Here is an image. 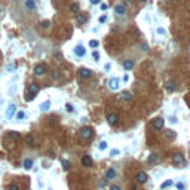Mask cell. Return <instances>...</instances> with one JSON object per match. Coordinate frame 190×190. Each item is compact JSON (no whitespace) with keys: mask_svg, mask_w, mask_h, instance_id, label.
Returning <instances> with one entry per match:
<instances>
[{"mask_svg":"<svg viewBox=\"0 0 190 190\" xmlns=\"http://www.w3.org/2000/svg\"><path fill=\"white\" fill-rule=\"evenodd\" d=\"M92 134H94V129L91 128V126H85V128H82V129H80V132H79V135H80V138H82V140H89L91 137H92Z\"/></svg>","mask_w":190,"mask_h":190,"instance_id":"obj_1","label":"cell"},{"mask_svg":"<svg viewBox=\"0 0 190 190\" xmlns=\"http://www.w3.org/2000/svg\"><path fill=\"white\" fill-rule=\"evenodd\" d=\"M34 74L37 77L45 76V74H46V65H45V64H37L36 67H34Z\"/></svg>","mask_w":190,"mask_h":190,"instance_id":"obj_2","label":"cell"},{"mask_svg":"<svg viewBox=\"0 0 190 190\" xmlns=\"http://www.w3.org/2000/svg\"><path fill=\"white\" fill-rule=\"evenodd\" d=\"M135 180H137V183H140V184H146V183L149 181V175H147L146 172H143V171H140L138 174H137V177H135Z\"/></svg>","mask_w":190,"mask_h":190,"instance_id":"obj_3","label":"cell"},{"mask_svg":"<svg viewBox=\"0 0 190 190\" xmlns=\"http://www.w3.org/2000/svg\"><path fill=\"white\" fill-rule=\"evenodd\" d=\"M184 156L180 154V153H175L172 156V163H175V165H184Z\"/></svg>","mask_w":190,"mask_h":190,"instance_id":"obj_4","label":"cell"},{"mask_svg":"<svg viewBox=\"0 0 190 190\" xmlns=\"http://www.w3.org/2000/svg\"><path fill=\"white\" fill-rule=\"evenodd\" d=\"M107 122H108V125L114 126L116 123L119 122V116H117L116 113H110V114H107Z\"/></svg>","mask_w":190,"mask_h":190,"instance_id":"obj_5","label":"cell"},{"mask_svg":"<svg viewBox=\"0 0 190 190\" xmlns=\"http://www.w3.org/2000/svg\"><path fill=\"white\" fill-rule=\"evenodd\" d=\"M82 165H83V166H86V168H91V166L94 165L92 158H91L89 154H85L83 158H82Z\"/></svg>","mask_w":190,"mask_h":190,"instance_id":"obj_6","label":"cell"},{"mask_svg":"<svg viewBox=\"0 0 190 190\" xmlns=\"http://www.w3.org/2000/svg\"><path fill=\"white\" fill-rule=\"evenodd\" d=\"M79 76L82 77V79H88V77L92 76V70H89V68H80L79 70Z\"/></svg>","mask_w":190,"mask_h":190,"instance_id":"obj_7","label":"cell"},{"mask_svg":"<svg viewBox=\"0 0 190 190\" xmlns=\"http://www.w3.org/2000/svg\"><path fill=\"white\" fill-rule=\"evenodd\" d=\"M15 111H16V106L15 104H11L8 107V110H6V117H8V119H12L14 114H15Z\"/></svg>","mask_w":190,"mask_h":190,"instance_id":"obj_8","label":"cell"},{"mask_svg":"<svg viewBox=\"0 0 190 190\" xmlns=\"http://www.w3.org/2000/svg\"><path fill=\"white\" fill-rule=\"evenodd\" d=\"M114 12H116V15H125V12H126V8H125V5H116L114 6Z\"/></svg>","mask_w":190,"mask_h":190,"instance_id":"obj_9","label":"cell"},{"mask_svg":"<svg viewBox=\"0 0 190 190\" xmlns=\"http://www.w3.org/2000/svg\"><path fill=\"white\" fill-rule=\"evenodd\" d=\"M163 123H165V122H163L162 117H156V119L153 120V128L154 129H162L163 128Z\"/></svg>","mask_w":190,"mask_h":190,"instance_id":"obj_10","label":"cell"},{"mask_svg":"<svg viewBox=\"0 0 190 190\" xmlns=\"http://www.w3.org/2000/svg\"><path fill=\"white\" fill-rule=\"evenodd\" d=\"M74 54L77 57H85L86 55V49H85L83 46H80V45H77V46L74 48Z\"/></svg>","mask_w":190,"mask_h":190,"instance_id":"obj_11","label":"cell"},{"mask_svg":"<svg viewBox=\"0 0 190 190\" xmlns=\"http://www.w3.org/2000/svg\"><path fill=\"white\" fill-rule=\"evenodd\" d=\"M39 91H40V86H39L37 83H30V88H28V92H30V94L36 95Z\"/></svg>","mask_w":190,"mask_h":190,"instance_id":"obj_12","label":"cell"},{"mask_svg":"<svg viewBox=\"0 0 190 190\" xmlns=\"http://www.w3.org/2000/svg\"><path fill=\"white\" fill-rule=\"evenodd\" d=\"M120 97H122V100H123V101H126V103L132 101V94H131L129 91H123Z\"/></svg>","mask_w":190,"mask_h":190,"instance_id":"obj_13","label":"cell"},{"mask_svg":"<svg viewBox=\"0 0 190 190\" xmlns=\"http://www.w3.org/2000/svg\"><path fill=\"white\" fill-rule=\"evenodd\" d=\"M76 21H77V24H80V25H82V24H85V22L88 21V16L85 15V14H77Z\"/></svg>","mask_w":190,"mask_h":190,"instance_id":"obj_14","label":"cell"},{"mask_svg":"<svg viewBox=\"0 0 190 190\" xmlns=\"http://www.w3.org/2000/svg\"><path fill=\"white\" fill-rule=\"evenodd\" d=\"M114 177H116L114 168H108V169H107V172H106V178H107V180H113Z\"/></svg>","mask_w":190,"mask_h":190,"instance_id":"obj_15","label":"cell"},{"mask_svg":"<svg viewBox=\"0 0 190 190\" xmlns=\"http://www.w3.org/2000/svg\"><path fill=\"white\" fill-rule=\"evenodd\" d=\"M25 8L28 11H34L36 9V2L34 0H25Z\"/></svg>","mask_w":190,"mask_h":190,"instance_id":"obj_16","label":"cell"},{"mask_svg":"<svg viewBox=\"0 0 190 190\" xmlns=\"http://www.w3.org/2000/svg\"><path fill=\"white\" fill-rule=\"evenodd\" d=\"M108 86L113 89V91L119 89V80H117V79H111V80L108 82Z\"/></svg>","mask_w":190,"mask_h":190,"instance_id":"obj_17","label":"cell"},{"mask_svg":"<svg viewBox=\"0 0 190 190\" xmlns=\"http://www.w3.org/2000/svg\"><path fill=\"white\" fill-rule=\"evenodd\" d=\"M79 9H80V6H79V3H71L70 5V12H73V14H79Z\"/></svg>","mask_w":190,"mask_h":190,"instance_id":"obj_18","label":"cell"},{"mask_svg":"<svg viewBox=\"0 0 190 190\" xmlns=\"http://www.w3.org/2000/svg\"><path fill=\"white\" fill-rule=\"evenodd\" d=\"M132 67H134V61H131V60H125V61H123V68H125V70L129 71Z\"/></svg>","mask_w":190,"mask_h":190,"instance_id":"obj_19","label":"cell"},{"mask_svg":"<svg viewBox=\"0 0 190 190\" xmlns=\"http://www.w3.org/2000/svg\"><path fill=\"white\" fill-rule=\"evenodd\" d=\"M22 166H24V169H31V166H33V159H25L24 160V163H22Z\"/></svg>","mask_w":190,"mask_h":190,"instance_id":"obj_20","label":"cell"},{"mask_svg":"<svg viewBox=\"0 0 190 190\" xmlns=\"http://www.w3.org/2000/svg\"><path fill=\"white\" fill-rule=\"evenodd\" d=\"M147 162H149V163H156V162H159V156H158V154H154V153H153V154H150V156H149V159H147Z\"/></svg>","mask_w":190,"mask_h":190,"instance_id":"obj_21","label":"cell"},{"mask_svg":"<svg viewBox=\"0 0 190 190\" xmlns=\"http://www.w3.org/2000/svg\"><path fill=\"white\" fill-rule=\"evenodd\" d=\"M165 137H166V138H169V140H174L175 138V132H174L172 129H166L165 131Z\"/></svg>","mask_w":190,"mask_h":190,"instance_id":"obj_22","label":"cell"},{"mask_svg":"<svg viewBox=\"0 0 190 190\" xmlns=\"http://www.w3.org/2000/svg\"><path fill=\"white\" fill-rule=\"evenodd\" d=\"M49 107H51V101H45V103L40 104V110H42V111H48Z\"/></svg>","mask_w":190,"mask_h":190,"instance_id":"obj_23","label":"cell"},{"mask_svg":"<svg viewBox=\"0 0 190 190\" xmlns=\"http://www.w3.org/2000/svg\"><path fill=\"white\" fill-rule=\"evenodd\" d=\"M165 88H166L168 91H175V83H174L172 80H169V82H166Z\"/></svg>","mask_w":190,"mask_h":190,"instance_id":"obj_24","label":"cell"},{"mask_svg":"<svg viewBox=\"0 0 190 190\" xmlns=\"http://www.w3.org/2000/svg\"><path fill=\"white\" fill-rule=\"evenodd\" d=\"M15 116H16V119H18V120L25 119V113H24V111H15Z\"/></svg>","mask_w":190,"mask_h":190,"instance_id":"obj_25","label":"cell"},{"mask_svg":"<svg viewBox=\"0 0 190 190\" xmlns=\"http://www.w3.org/2000/svg\"><path fill=\"white\" fill-rule=\"evenodd\" d=\"M169 186H172V180L163 181V183H162V186H160V189H166V187H169Z\"/></svg>","mask_w":190,"mask_h":190,"instance_id":"obj_26","label":"cell"},{"mask_svg":"<svg viewBox=\"0 0 190 190\" xmlns=\"http://www.w3.org/2000/svg\"><path fill=\"white\" fill-rule=\"evenodd\" d=\"M25 141H27L28 146H33V144H34V138H33V135H27V137H25Z\"/></svg>","mask_w":190,"mask_h":190,"instance_id":"obj_27","label":"cell"},{"mask_svg":"<svg viewBox=\"0 0 190 190\" xmlns=\"http://www.w3.org/2000/svg\"><path fill=\"white\" fill-rule=\"evenodd\" d=\"M51 76H52V79H60V73H58V70H52Z\"/></svg>","mask_w":190,"mask_h":190,"instance_id":"obj_28","label":"cell"},{"mask_svg":"<svg viewBox=\"0 0 190 190\" xmlns=\"http://www.w3.org/2000/svg\"><path fill=\"white\" fill-rule=\"evenodd\" d=\"M8 190H19V186L15 184V183H11V184L8 186Z\"/></svg>","mask_w":190,"mask_h":190,"instance_id":"obj_29","label":"cell"},{"mask_svg":"<svg viewBox=\"0 0 190 190\" xmlns=\"http://www.w3.org/2000/svg\"><path fill=\"white\" fill-rule=\"evenodd\" d=\"M9 137H12L14 140H18V138H19V134L15 132V131H11V132H9Z\"/></svg>","mask_w":190,"mask_h":190,"instance_id":"obj_30","label":"cell"},{"mask_svg":"<svg viewBox=\"0 0 190 190\" xmlns=\"http://www.w3.org/2000/svg\"><path fill=\"white\" fill-rule=\"evenodd\" d=\"M34 98H36V95H33V94L27 92V97H25V101H33Z\"/></svg>","mask_w":190,"mask_h":190,"instance_id":"obj_31","label":"cell"},{"mask_svg":"<svg viewBox=\"0 0 190 190\" xmlns=\"http://www.w3.org/2000/svg\"><path fill=\"white\" fill-rule=\"evenodd\" d=\"M62 166H64L65 171H68V169H70V162L68 160H62Z\"/></svg>","mask_w":190,"mask_h":190,"instance_id":"obj_32","label":"cell"},{"mask_svg":"<svg viewBox=\"0 0 190 190\" xmlns=\"http://www.w3.org/2000/svg\"><path fill=\"white\" fill-rule=\"evenodd\" d=\"M98 149H100V150H106V149H107V143H106V141H101L100 146H98Z\"/></svg>","mask_w":190,"mask_h":190,"instance_id":"obj_33","label":"cell"},{"mask_svg":"<svg viewBox=\"0 0 190 190\" xmlns=\"http://www.w3.org/2000/svg\"><path fill=\"white\" fill-rule=\"evenodd\" d=\"M98 45H100V43H98V40H89V46L91 48H97Z\"/></svg>","mask_w":190,"mask_h":190,"instance_id":"obj_34","label":"cell"},{"mask_svg":"<svg viewBox=\"0 0 190 190\" xmlns=\"http://www.w3.org/2000/svg\"><path fill=\"white\" fill-rule=\"evenodd\" d=\"M40 25L43 28H49V25H51V21H42L40 22Z\"/></svg>","mask_w":190,"mask_h":190,"instance_id":"obj_35","label":"cell"},{"mask_svg":"<svg viewBox=\"0 0 190 190\" xmlns=\"http://www.w3.org/2000/svg\"><path fill=\"white\" fill-rule=\"evenodd\" d=\"M184 183H177V190H184Z\"/></svg>","mask_w":190,"mask_h":190,"instance_id":"obj_36","label":"cell"},{"mask_svg":"<svg viewBox=\"0 0 190 190\" xmlns=\"http://www.w3.org/2000/svg\"><path fill=\"white\" fill-rule=\"evenodd\" d=\"M65 108H67V111H70V113H71V111H74V107L71 106V104H65Z\"/></svg>","mask_w":190,"mask_h":190,"instance_id":"obj_37","label":"cell"},{"mask_svg":"<svg viewBox=\"0 0 190 190\" xmlns=\"http://www.w3.org/2000/svg\"><path fill=\"white\" fill-rule=\"evenodd\" d=\"M92 58H94L95 61H98V58H100V54H98V52H95V51H94V52H92Z\"/></svg>","mask_w":190,"mask_h":190,"instance_id":"obj_38","label":"cell"},{"mask_svg":"<svg viewBox=\"0 0 190 190\" xmlns=\"http://www.w3.org/2000/svg\"><path fill=\"white\" fill-rule=\"evenodd\" d=\"M106 21H107V16H106V15H103V16L100 18V22H106Z\"/></svg>","mask_w":190,"mask_h":190,"instance_id":"obj_39","label":"cell"},{"mask_svg":"<svg viewBox=\"0 0 190 190\" xmlns=\"http://www.w3.org/2000/svg\"><path fill=\"white\" fill-rule=\"evenodd\" d=\"M117 153H119V150H116V149H114V150H111V153H110V154H111V156H116Z\"/></svg>","mask_w":190,"mask_h":190,"instance_id":"obj_40","label":"cell"},{"mask_svg":"<svg viewBox=\"0 0 190 190\" xmlns=\"http://www.w3.org/2000/svg\"><path fill=\"white\" fill-rule=\"evenodd\" d=\"M110 190H120V187H119V186H111Z\"/></svg>","mask_w":190,"mask_h":190,"instance_id":"obj_41","label":"cell"},{"mask_svg":"<svg viewBox=\"0 0 190 190\" xmlns=\"http://www.w3.org/2000/svg\"><path fill=\"white\" fill-rule=\"evenodd\" d=\"M100 2H101V0H91V3H92V5H98Z\"/></svg>","mask_w":190,"mask_h":190,"instance_id":"obj_42","label":"cell"},{"mask_svg":"<svg viewBox=\"0 0 190 190\" xmlns=\"http://www.w3.org/2000/svg\"><path fill=\"white\" fill-rule=\"evenodd\" d=\"M158 31L160 33V34H165V30H163V28H158Z\"/></svg>","mask_w":190,"mask_h":190,"instance_id":"obj_43","label":"cell"},{"mask_svg":"<svg viewBox=\"0 0 190 190\" xmlns=\"http://www.w3.org/2000/svg\"><path fill=\"white\" fill-rule=\"evenodd\" d=\"M107 9V5H101V11H106Z\"/></svg>","mask_w":190,"mask_h":190,"instance_id":"obj_44","label":"cell"},{"mask_svg":"<svg viewBox=\"0 0 190 190\" xmlns=\"http://www.w3.org/2000/svg\"><path fill=\"white\" fill-rule=\"evenodd\" d=\"M138 2H146V0H138Z\"/></svg>","mask_w":190,"mask_h":190,"instance_id":"obj_45","label":"cell"},{"mask_svg":"<svg viewBox=\"0 0 190 190\" xmlns=\"http://www.w3.org/2000/svg\"><path fill=\"white\" fill-rule=\"evenodd\" d=\"M0 57H2V52H0Z\"/></svg>","mask_w":190,"mask_h":190,"instance_id":"obj_46","label":"cell"},{"mask_svg":"<svg viewBox=\"0 0 190 190\" xmlns=\"http://www.w3.org/2000/svg\"><path fill=\"white\" fill-rule=\"evenodd\" d=\"M0 12H2V9H0Z\"/></svg>","mask_w":190,"mask_h":190,"instance_id":"obj_47","label":"cell"}]
</instances>
